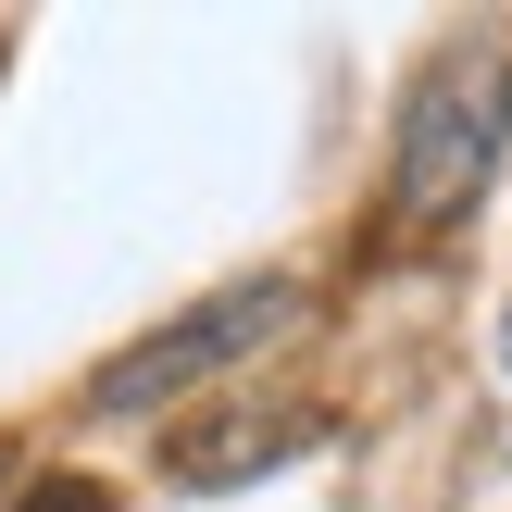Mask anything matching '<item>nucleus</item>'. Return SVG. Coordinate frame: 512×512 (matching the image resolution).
I'll return each instance as SVG.
<instances>
[{
  "label": "nucleus",
  "instance_id": "f257e3e1",
  "mask_svg": "<svg viewBox=\"0 0 512 512\" xmlns=\"http://www.w3.org/2000/svg\"><path fill=\"white\" fill-rule=\"evenodd\" d=\"M512 138V50H438L425 88L400 100V150H388V225L400 238H450V225L488 200Z\"/></svg>",
  "mask_w": 512,
  "mask_h": 512
},
{
  "label": "nucleus",
  "instance_id": "f03ea898",
  "mask_svg": "<svg viewBox=\"0 0 512 512\" xmlns=\"http://www.w3.org/2000/svg\"><path fill=\"white\" fill-rule=\"evenodd\" d=\"M300 325H313V288H300V275H238V288L188 300L175 325L125 338L113 363L88 375V413H100V425H125V413H163L175 388H213V375H250L263 350H288Z\"/></svg>",
  "mask_w": 512,
  "mask_h": 512
},
{
  "label": "nucleus",
  "instance_id": "7ed1b4c3",
  "mask_svg": "<svg viewBox=\"0 0 512 512\" xmlns=\"http://www.w3.org/2000/svg\"><path fill=\"white\" fill-rule=\"evenodd\" d=\"M325 438H338V413H325L313 388H225V400H200V413L163 425V488H188V500L263 488L275 463H300V450H325Z\"/></svg>",
  "mask_w": 512,
  "mask_h": 512
},
{
  "label": "nucleus",
  "instance_id": "20e7f679",
  "mask_svg": "<svg viewBox=\"0 0 512 512\" xmlns=\"http://www.w3.org/2000/svg\"><path fill=\"white\" fill-rule=\"evenodd\" d=\"M0 512H113V488L100 475H38V488H13Z\"/></svg>",
  "mask_w": 512,
  "mask_h": 512
},
{
  "label": "nucleus",
  "instance_id": "39448f33",
  "mask_svg": "<svg viewBox=\"0 0 512 512\" xmlns=\"http://www.w3.org/2000/svg\"><path fill=\"white\" fill-rule=\"evenodd\" d=\"M500 375H512V313H500Z\"/></svg>",
  "mask_w": 512,
  "mask_h": 512
},
{
  "label": "nucleus",
  "instance_id": "423d86ee",
  "mask_svg": "<svg viewBox=\"0 0 512 512\" xmlns=\"http://www.w3.org/2000/svg\"><path fill=\"white\" fill-rule=\"evenodd\" d=\"M0 475H13V463H0ZM0 500H13V488H0Z\"/></svg>",
  "mask_w": 512,
  "mask_h": 512
}]
</instances>
